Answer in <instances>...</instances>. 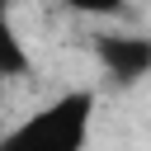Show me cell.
I'll return each instance as SVG.
<instances>
[{
  "label": "cell",
  "instance_id": "cell-1",
  "mask_svg": "<svg viewBox=\"0 0 151 151\" xmlns=\"http://www.w3.org/2000/svg\"><path fill=\"white\" fill-rule=\"evenodd\" d=\"M94 90L76 85L57 99H47L38 113L19 118L5 137H0V151H85L90 146V132H94Z\"/></svg>",
  "mask_w": 151,
  "mask_h": 151
},
{
  "label": "cell",
  "instance_id": "cell-2",
  "mask_svg": "<svg viewBox=\"0 0 151 151\" xmlns=\"http://www.w3.org/2000/svg\"><path fill=\"white\" fill-rule=\"evenodd\" d=\"M94 61L99 71L118 85V90H132L151 76V38L146 33H94Z\"/></svg>",
  "mask_w": 151,
  "mask_h": 151
},
{
  "label": "cell",
  "instance_id": "cell-3",
  "mask_svg": "<svg viewBox=\"0 0 151 151\" xmlns=\"http://www.w3.org/2000/svg\"><path fill=\"white\" fill-rule=\"evenodd\" d=\"M28 66L33 61H28V47H24V38L9 19V0H0V85L14 80V76H28Z\"/></svg>",
  "mask_w": 151,
  "mask_h": 151
},
{
  "label": "cell",
  "instance_id": "cell-4",
  "mask_svg": "<svg viewBox=\"0 0 151 151\" xmlns=\"http://www.w3.org/2000/svg\"><path fill=\"white\" fill-rule=\"evenodd\" d=\"M61 5L76 9V14H90V19H113V14L127 9V0H61Z\"/></svg>",
  "mask_w": 151,
  "mask_h": 151
}]
</instances>
